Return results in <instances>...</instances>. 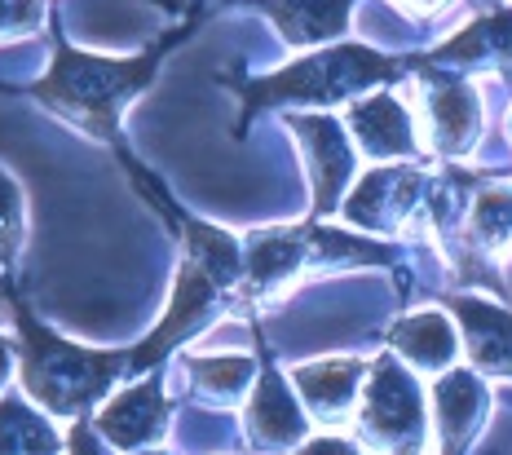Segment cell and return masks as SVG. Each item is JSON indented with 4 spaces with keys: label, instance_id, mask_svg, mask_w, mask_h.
<instances>
[{
    "label": "cell",
    "instance_id": "30bf717a",
    "mask_svg": "<svg viewBox=\"0 0 512 455\" xmlns=\"http://www.w3.org/2000/svg\"><path fill=\"white\" fill-rule=\"evenodd\" d=\"M305 455H354L345 447V442H336V438H327V442H314V447H309Z\"/></svg>",
    "mask_w": 512,
    "mask_h": 455
},
{
    "label": "cell",
    "instance_id": "9c48e42d",
    "mask_svg": "<svg viewBox=\"0 0 512 455\" xmlns=\"http://www.w3.org/2000/svg\"><path fill=\"white\" fill-rule=\"evenodd\" d=\"M301 385L309 402H318V411H340V402L358 385V367H305Z\"/></svg>",
    "mask_w": 512,
    "mask_h": 455
},
{
    "label": "cell",
    "instance_id": "7a4b0ae2",
    "mask_svg": "<svg viewBox=\"0 0 512 455\" xmlns=\"http://www.w3.org/2000/svg\"><path fill=\"white\" fill-rule=\"evenodd\" d=\"M27 332V385L49 402L53 411H80L89 398H98L115 376V358H89L80 349L53 341L36 323L23 319Z\"/></svg>",
    "mask_w": 512,
    "mask_h": 455
},
{
    "label": "cell",
    "instance_id": "6da1fadb",
    "mask_svg": "<svg viewBox=\"0 0 512 455\" xmlns=\"http://www.w3.org/2000/svg\"><path fill=\"white\" fill-rule=\"evenodd\" d=\"M155 62H159V49H151V54H142L133 62L89 58V54H80V49H62L49 80H40L36 93L45 102H53L62 115L80 120L89 133L111 137L120 102L142 89L146 76L155 71Z\"/></svg>",
    "mask_w": 512,
    "mask_h": 455
},
{
    "label": "cell",
    "instance_id": "8fae6325",
    "mask_svg": "<svg viewBox=\"0 0 512 455\" xmlns=\"http://www.w3.org/2000/svg\"><path fill=\"white\" fill-rule=\"evenodd\" d=\"M415 5H420V9H429V5H437V0H415Z\"/></svg>",
    "mask_w": 512,
    "mask_h": 455
},
{
    "label": "cell",
    "instance_id": "8992f818",
    "mask_svg": "<svg viewBox=\"0 0 512 455\" xmlns=\"http://www.w3.org/2000/svg\"><path fill=\"white\" fill-rule=\"evenodd\" d=\"M354 129L367 142V151H411L407 120L393 107V98H376L362 111H354Z\"/></svg>",
    "mask_w": 512,
    "mask_h": 455
},
{
    "label": "cell",
    "instance_id": "ba28073f",
    "mask_svg": "<svg viewBox=\"0 0 512 455\" xmlns=\"http://www.w3.org/2000/svg\"><path fill=\"white\" fill-rule=\"evenodd\" d=\"M252 425L265 433V438H296L301 433V416L292 411V402L283 398V385L279 380H265L261 394H256V411H252Z\"/></svg>",
    "mask_w": 512,
    "mask_h": 455
},
{
    "label": "cell",
    "instance_id": "277c9868",
    "mask_svg": "<svg viewBox=\"0 0 512 455\" xmlns=\"http://www.w3.org/2000/svg\"><path fill=\"white\" fill-rule=\"evenodd\" d=\"M256 5L270 9L292 45H309V40L336 36L345 27V9L354 0H256Z\"/></svg>",
    "mask_w": 512,
    "mask_h": 455
},
{
    "label": "cell",
    "instance_id": "3957f363",
    "mask_svg": "<svg viewBox=\"0 0 512 455\" xmlns=\"http://www.w3.org/2000/svg\"><path fill=\"white\" fill-rule=\"evenodd\" d=\"M398 62H384L376 58L371 49H332V54H318L301 62V67L283 71V76L256 84L252 98L256 102H270V98H340L345 89L354 84H367V80H380V76H393Z\"/></svg>",
    "mask_w": 512,
    "mask_h": 455
},
{
    "label": "cell",
    "instance_id": "52a82bcc",
    "mask_svg": "<svg viewBox=\"0 0 512 455\" xmlns=\"http://www.w3.org/2000/svg\"><path fill=\"white\" fill-rule=\"evenodd\" d=\"M482 54H512V9L504 14H486L464 31L460 40L442 49V58H482Z\"/></svg>",
    "mask_w": 512,
    "mask_h": 455
},
{
    "label": "cell",
    "instance_id": "5b68a950",
    "mask_svg": "<svg viewBox=\"0 0 512 455\" xmlns=\"http://www.w3.org/2000/svg\"><path fill=\"white\" fill-rule=\"evenodd\" d=\"M460 314L468 323V349H473V363L486 372H504L512 376V319L490 305L460 301Z\"/></svg>",
    "mask_w": 512,
    "mask_h": 455
}]
</instances>
